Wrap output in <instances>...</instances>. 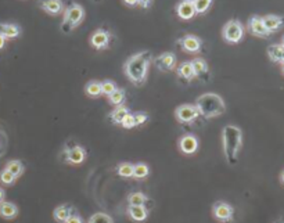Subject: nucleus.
Segmentation results:
<instances>
[{
	"mask_svg": "<svg viewBox=\"0 0 284 223\" xmlns=\"http://www.w3.org/2000/svg\"><path fill=\"white\" fill-rule=\"evenodd\" d=\"M90 46L96 50H106L110 47L111 34L106 29H97L90 36Z\"/></svg>",
	"mask_w": 284,
	"mask_h": 223,
	"instance_id": "6e6552de",
	"label": "nucleus"
},
{
	"mask_svg": "<svg viewBox=\"0 0 284 223\" xmlns=\"http://www.w3.org/2000/svg\"><path fill=\"white\" fill-rule=\"evenodd\" d=\"M17 180V178L11 173V172H9V170L4 169L0 170V183H3L4 186H11V185H14V182Z\"/></svg>",
	"mask_w": 284,
	"mask_h": 223,
	"instance_id": "473e14b6",
	"label": "nucleus"
},
{
	"mask_svg": "<svg viewBox=\"0 0 284 223\" xmlns=\"http://www.w3.org/2000/svg\"><path fill=\"white\" fill-rule=\"evenodd\" d=\"M86 160V150L82 146H72L65 152V161L72 165H81Z\"/></svg>",
	"mask_w": 284,
	"mask_h": 223,
	"instance_id": "ddd939ff",
	"label": "nucleus"
},
{
	"mask_svg": "<svg viewBox=\"0 0 284 223\" xmlns=\"http://www.w3.org/2000/svg\"><path fill=\"white\" fill-rule=\"evenodd\" d=\"M195 107L198 110L200 115L204 118H215L222 115L226 111V106L223 98L216 93H205L197 98Z\"/></svg>",
	"mask_w": 284,
	"mask_h": 223,
	"instance_id": "7ed1b4c3",
	"label": "nucleus"
},
{
	"mask_svg": "<svg viewBox=\"0 0 284 223\" xmlns=\"http://www.w3.org/2000/svg\"><path fill=\"white\" fill-rule=\"evenodd\" d=\"M88 223H114V219L110 215L104 214V212H97L89 218Z\"/></svg>",
	"mask_w": 284,
	"mask_h": 223,
	"instance_id": "2f4dec72",
	"label": "nucleus"
},
{
	"mask_svg": "<svg viewBox=\"0 0 284 223\" xmlns=\"http://www.w3.org/2000/svg\"><path fill=\"white\" fill-rule=\"evenodd\" d=\"M0 34L6 39H16L21 35V27L17 24H0Z\"/></svg>",
	"mask_w": 284,
	"mask_h": 223,
	"instance_id": "6ab92c4d",
	"label": "nucleus"
},
{
	"mask_svg": "<svg viewBox=\"0 0 284 223\" xmlns=\"http://www.w3.org/2000/svg\"><path fill=\"white\" fill-rule=\"evenodd\" d=\"M129 112H130V111H129V108L126 107V106H124V104L117 106V107L111 111V114H110L111 122H112L114 125H121V124H122V121H124V118L128 115Z\"/></svg>",
	"mask_w": 284,
	"mask_h": 223,
	"instance_id": "aec40b11",
	"label": "nucleus"
},
{
	"mask_svg": "<svg viewBox=\"0 0 284 223\" xmlns=\"http://www.w3.org/2000/svg\"><path fill=\"white\" fill-rule=\"evenodd\" d=\"M85 92H86V94L89 96V97H99L101 94V82L99 80H90L88 85H86V88H85Z\"/></svg>",
	"mask_w": 284,
	"mask_h": 223,
	"instance_id": "cd10ccee",
	"label": "nucleus"
},
{
	"mask_svg": "<svg viewBox=\"0 0 284 223\" xmlns=\"http://www.w3.org/2000/svg\"><path fill=\"white\" fill-rule=\"evenodd\" d=\"M282 45L284 46V36H283V39H282Z\"/></svg>",
	"mask_w": 284,
	"mask_h": 223,
	"instance_id": "37998d69",
	"label": "nucleus"
},
{
	"mask_svg": "<svg viewBox=\"0 0 284 223\" xmlns=\"http://www.w3.org/2000/svg\"><path fill=\"white\" fill-rule=\"evenodd\" d=\"M198 116H200V112L195 107V104H182L175 110V118L184 125L193 124Z\"/></svg>",
	"mask_w": 284,
	"mask_h": 223,
	"instance_id": "423d86ee",
	"label": "nucleus"
},
{
	"mask_svg": "<svg viewBox=\"0 0 284 223\" xmlns=\"http://www.w3.org/2000/svg\"><path fill=\"white\" fill-rule=\"evenodd\" d=\"M151 4H153V0H138V6L143 9H150Z\"/></svg>",
	"mask_w": 284,
	"mask_h": 223,
	"instance_id": "4c0bfd02",
	"label": "nucleus"
},
{
	"mask_svg": "<svg viewBox=\"0 0 284 223\" xmlns=\"http://www.w3.org/2000/svg\"><path fill=\"white\" fill-rule=\"evenodd\" d=\"M83 18H85V9L78 3H72L71 6H68L64 10V19L61 24V31L65 34L71 32L78 25H81Z\"/></svg>",
	"mask_w": 284,
	"mask_h": 223,
	"instance_id": "20e7f679",
	"label": "nucleus"
},
{
	"mask_svg": "<svg viewBox=\"0 0 284 223\" xmlns=\"http://www.w3.org/2000/svg\"><path fill=\"white\" fill-rule=\"evenodd\" d=\"M223 154L229 165H234L238 160V152L243 146V132L236 125H226L222 129Z\"/></svg>",
	"mask_w": 284,
	"mask_h": 223,
	"instance_id": "f03ea898",
	"label": "nucleus"
},
{
	"mask_svg": "<svg viewBox=\"0 0 284 223\" xmlns=\"http://www.w3.org/2000/svg\"><path fill=\"white\" fill-rule=\"evenodd\" d=\"M178 146H179V150L183 152V154H186V155H193L194 152H197L200 143H198V139L194 134L189 133L184 134V136H182L179 139Z\"/></svg>",
	"mask_w": 284,
	"mask_h": 223,
	"instance_id": "f8f14e48",
	"label": "nucleus"
},
{
	"mask_svg": "<svg viewBox=\"0 0 284 223\" xmlns=\"http://www.w3.org/2000/svg\"><path fill=\"white\" fill-rule=\"evenodd\" d=\"M65 223H83L82 218L79 216V215L76 214H72L67 221H65Z\"/></svg>",
	"mask_w": 284,
	"mask_h": 223,
	"instance_id": "e433bc0d",
	"label": "nucleus"
},
{
	"mask_svg": "<svg viewBox=\"0 0 284 223\" xmlns=\"http://www.w3.org/2000/svg\"><path fill=\"white\" fill-rule=\"evenodd\" d=\"M133 119H135V126L143 125V124H146L147 119H148V114H147V112L139 111V112H135V114H133Z\"/></svg>",
	"mask_w": 284,
	"mask_h": 223,
	"instance_id": "f704fd0d",
	"label": "nucleus"
},
{
	"mask_svg": "<svg viewBox=\"0 0 284 223\" xmlns=\"http://www.w3.org/2000/svg\"><path fill=\"white\" fill-rule=\"evenodd\" d=\"M128 215L135 222H144L148 218V209L144 205H129Z\"/></svg>",
	"mask_w": 284,
	"mask_h": 223,
	"instance_id": "f3484780",
	"label": "nucleus"
},
{
	"mask_svg": "<svg viewBox=\"0 0 284 223\" xmlns=\"http://www.w3.org/2000/svg\"><path fill=\"white\" fill-rule=\"evenodd\" d=\"M153 63L160 71H174L176 68V56L172 52H166L156 57Z\"/></svg>",
	"mask_w": 284,
	"mask_h": 223,
	"instance_id": "9d476101",
	"label": "nucleus"
},
{
	"mask_svg": "<svg viewBox=\"0 0 284 223\" xmlns=\"http://www.w3.org/2000/svg\"><path fill=\"white\" fill-rule=\"evenodd\" d=\"M147 201H148V197L144 193H142V191L130 193L128 196L129 205H146Z\"/></svg>",
	"mask_w": 284,
	"mask_h": 223,
	"instance_id": "bb28decb",
	"label": "nucleus"
},
{
	"mask_svg": "<svg viewBox=\"0 0 284 223\" xmlns=\"http://www.w3.org/2000/svg\"><path fill=\"white\" fill-rule=\"evenodd\" d=\"M153 60H154L153 54L147 50L130 56L124 65V71H125L126 78L136 86L143 85L147 79L148 68L153 63Z\"/></svg>",
	"mask_w": 284,
	"mask_h": 223,
	"instance_id": "f257e3e1",
	"label": "nucleus"
},
{
	"mask_svg": "<svg viewBox=\"0 0 284 223\" xmlns=\"http://www.w3.org/2000/svg\"><path fill=\"white\" fill-rule=\"evenodd\" d=\"M73 214V208L71 205H68V204H65V205H60L57 206L54 209V212H53V216H54V219L57 222L60 223H65V221Z\"/></svg>",
	"mask_w": 284,
	"mask_h": 223,
	"instance_id": "5701e85b",
	"label": "nucleus"
},
{
	"mask_svg": "<svg viewBox=\"0 0 284 223\" xmlns=\"http://www.w3.org/2000/svg\"><path fill=\"white\" fill-rule=\"evenodd\" d=\"M276 223H284V221H279V222H276Z\"/></svg>",
	"mask_w": 284,
	"mask_h": 223,
	"instance_id": "c03bdc74",
	"label": "nucleus"
},
{
	"mask_svg": "<svg viewBox=\"0 0 284 223\" xmlns=\"http://www.w3.org/2000/svg\"><path fill=\"white\" fill-rule=\"evenodd\" d=\"M121 125L124 126L125 129H132V128H135V119H133V114H130L129 112L128 115L124 118V121H122V124Z\"/></svg>",
	"mask_w": 284,
	"mask_h": 223,
	"instance_id": "c9c22d12",
	"label": "nucleus"
},
{
	"mask_svg": "<svg viewBox=\"0 0 284 223\" xmlns=\"http://www.w3.org/2000/svg\"><path fill=\"white\" fill-rule=\"evenodd\" d=\"M4 198H6V191L0 187V203H1V201H4Z\"/></svg>",
	"mask_w": 284,
	"mask_h": 223,
	"instance_id": "a19ab883",
	"label": "nucleus"
},
{
	"mask_svg": "<svg viewBox=\"0 0 284 223\" xmlns=\"http://www.w3.org/2000/svg\"><path fill=\"white\" fill-rule=\"evenodd\" d=\"M192 65L197 78H202V76H205L208 74V63L204 58H201V57L194 58L192 61Z\"/></svg>",
	"mask_w": 284,
	"mask_h": 223,
	"instance_id": "b1692460",
	"label": "nucleus"
},
{
	"mask_svg": "<svg viewBox=\"0 0 284 223\" xmlns=\"http://www.w3.org/2000/svg\"><path fill=\"white\" fill-rule=\"evenodd\" d=\"M122 3L128 7H135L138 6V0H122Z\"/></svg>",
	"mask_w": 284,
	"mask_h": 223,
	"instance_id": "58836bf2",
	"label": "nucleus"
},
{
	"mask_svg": "<svg viewBox=\"0 0 284 223\" xmlns=\"http://www.w3.org/2000/svg\"><path fill=\"white\" fill-rule=\"evenodd\" d=\"M176 14L180 19L184 21H190L192 18L195 17V9H194V3L189 0H182L178 6H176Z\"/></svg>",
	"mask_w": 284,
	"mask_h": 223,
	"instance_id": "2eb2a0df",
	"label": "nucleus"
},
{
	"mask_svg": "<svg viewBox=\"0 0 284 223\" xmlns=\"http://www.w3.org/2000/svg\"><path fill=\"white\" fill-rule=\"evenodd\" d=\"M178 75H179V78H182V79L187 80V82H190L195 78V74H194V70H193V65L192 61H184L182 63L179 67H178Z\"/></svg>",
	"mask_w": 284,
	"mask_h": 223,
	"instance_id": "4be33fe9",
	"label": "nucleus"
},
{
	"mask_svg": "<svg viewBox=\"0 0 284 223\" xmlns=\"http://www.w3.org/2000/svg\"><path fill=\"white\" fill-rule=\"evenodd\" d=\"M267 56L273 63L284 64V46L280 45H270L267 47Z\"/></svg>",
	"mask_w": 284,
	"mask_h": 223,
	"instance_id": "412c9836",
	"label": "nucleus"
},
{
	"mask_svg": "<svg viewBox=\"0 0 284 223\" xmlns=\"http://www.w3.org/2000/svg\"><path fill=\"white\" fill-rule=\"evenodd\" d=\"M117 173L121 178H133V164L130 162H122L117 167Z\"/></svg>",
	"mask_w": 284,
	"mask_h": 223,
	"instance_id": "c756f323",
	"label": "nucleus"
},
{
	"mask_svg": "<svg viewBox=\"0 0 284 223\" xmlns=\"http://www.w3.org/2000/svg\"><path fill=\"white\" fill-rule=\"evenodd\" d=\"M117 89V83L114 80H103L101 82V94H106V96H110L114 90Z\"/></svg>",
	"mask_w": 284,
	"mask_h": 223,
	"instance_id": "72a5a7b5",
	"label": "nucleus"
},
{
	"mask_svg": "<svg viewBox=\"0 0 284 223\" xmlns=\"http://www.w3.org/2000/svg\"><path fill=\"white\" fill-rule=\"evenodd\" d=\"M178 43L182 47L183 52L190 54L200 53L202 49V40L195 35H184L178 40Z\"/></svg>",
	"mask_w": 284,
	"mask_h": 223,
	"instance_id": "1a4fd4ad",
	"label": "nucleus"
},
{
	"mask_svg": "<svg viewBox=\"0 0 284 223\" xmlns=\"http://www.w3.org/2000/svg\"><path fill=\"white\" fill-rule=\"evenodd\" d=\"M222 37L229 45H237L244 37V27L238 19H230L222 28Z\"/></svg>",
	"mask_w": 284,
	"mask_h": 223,
	"instance_id": "39448f33",
	"label": "nucleus"
},
{
	"mask_svg": "<svg viewBox=\"0 0 284 223\" xmlns=\"http://www.w3.org/2000/svg\"><path fill=\"white\" fill-rule=\"evenodd\" d=\"M18 206L16 205L14 203L10 201H1L0 203V216L4 219H14L18 215Z\"/></svg>",
	"mask_w": 284,
	"mask_h": 223,
	"instance_id": "a211bd4d",
	"label": "nucleus"
},
{
	"mask_svg": "<svg viewBox=\"0 0 284 223\" xmlns=\"http://www.w3.org/2000/svg\"><path fill=\"white\" fill-rule=\"evenodd\" d=\"M6 42H7V39H6L4 36L0 34V50H3V49H4V46H6Z\"/></svg>",
	"mask_w": 284,
	"mask_h": 223,
	"instance_id": "ea45409f",
	"label": "nucleus"
},
{
	"mask_svg": "<svg viewBox=\"0 0 284 223\" xmlns=\"http://www.w3.org/2000/svg\"><path fill=\"white\" fill-rule=\"evenodd\" d=\"M280 180H282V183H283V185H284V170H283V173L280 175Z\"/></svg>",
	"mask_w": 284,
	"mask_h": 223,
	"instance_id": "79ce46f5",
	"label": "nucleus"
},
{
	"mask_svg": "<svg viewBox=\"0 0 284 223\" xmlns=\"http://www.w3.org/2000/svg\"><path fill=\"white\" fill-rule=\"evenodd\" d=\"M150 173V169H148V165L144 164V162H139L136 165H133V178L138 179H146Z\"/></svg>",
	"mask_w": 284,
	"mask_h": 223,
	"instance_id": "c85d7f7f",
	"label": "nucleus"
},
{
	"mask_svg": "<svg viewBox=\"0 0 284 223\" xmlns=\"http://www.w3.org/2000/svg\"><path fill=\"white\" fill-rule=\"evenodd\" d=\"M189 1H192V3H194V1H195V0H189Z\"/></svg>",
	"mask_w": 284,
	"mask_h": 223,
	"instance_id": "a18cd8bd",
	"label": "nucleus"
},
{
	"mask_svg": "<svg viewBox=\"0 0 284 223\" xmlns=\"http://www.w3.org/2000/svg\"><path fill=\"white\" fill-rule=\"evenodd\" d=\"M213 0H195L194 1V9L195 14H205L208 10L211 9Z\"/></svg>",
	"mask_w": 284,
	"mask_h": 223,
	"instance_id": "7c9ffc66",
	"label": "nucleus"
},
{
	"mask_svg": "<svg viewBox=\"0 0 284 223\" xmlns=\"http://www.w3.org/2000/svg\"><path fill=\"white\" fill-rule=\"evenodd\" d=\"M40 9L49 16H60L64 13V3L63 0H39Z\"/></svg>",
	"mask_w": 284,
	"mask_h": 223,
	"instance_id": "4468645a",
	"label": "nucleus"
},
{
	"mask_svg": "<svg viewBox=\"0 0 284 223\" xmlns=\"http://www.w3.org/2000/svg\"><path fill=\"white\" fill-rule=\"evenodd\" d=\"M247 29L251 35L257 36V37H269L270 36L269 31L264 25L262 17H259V16H252L248 19Z\"/></svg>",
	"mask_w": 284,
	"mask_h": 223,
	"instance_id": "9b49d317",
	"label": "nucleus"
},
{
	"mask_svg": "<svg viewBox=\"0 0 284 223\" xmlns=\"http://www.w3.org/2000/svg\"><path fill=\"white\" fill-rule=\"evenodd\" d=\"M282 70H283V74H284V64H283V68H282Z\"/></svg>",
	"mask_w": 284,
	"mask_h": 223,
	"instance_id": "49530a36",
	"label": "nucleus"
},
{
	"mask_svg": "<svg viewBox=\"0 0 284 223\" xmlns=\"http://www.w3.org/2000/svg\"><path fill=\"white\" fill-rule=\"evenodd\" d=\"M107 97H108V101L112 106H121V104H124V101L126 98V90L124 89V88H117Z\"/></svg>",
	"mask_w": 284,
	"mask_h": 223,
	"instance_id": "393cba45",
	"label": "nucleus"
},
{
	"mask_svg": "<svg viewBox=\"0 0 284 223\" xmlns=\"http://www.w3.org/2000/svg\"><path fill=\"white\" fill-rule=\"evenodd\" d=\"M262 21H264L266 29L269 31V34H275L284 27V17H282V16L267 14L265 17H262Z\"/></svg>",
	"mask_w": 284,
	"mask_h": 223,
	"instance_id": "dca6fc26",
	"label": "nucleus"
},
{
	"mask_svg": "<svg viewBox=\"0 0 284 223\" xmlns=\"http://www.w3.org/2000/svg\"><path fill=\"white\" fill-rule=\"evenodd\" d=\"M6 169L11 172L16 178L18 179L22 176V173H24V170H25V167H24V164L18 160H11L9 161L7 164H6Z\"/></svg>",
	"mask_w": 284,
	"mask_h": 223,
	"instance_id": "a878e982",
	"label": "nucleus"
},
{
	"mask_svg": "<svg viewBox=\"0 0 284 223\" xmlns=\"http://www.w3.org/2000/svg\"><path fill=\"white\" fill-rule=\"evenodd\" d=\"M212 215L216 221L223 223L230 222L233 219V215H234V209L233 206L225 203V201H218L212 205Z\"/></svg>",
	"mask_w": 284,
	"mask_h": 223,
	"instance_id": "0eeeda50",
	"label": "nucleus"
}]
</instances>
